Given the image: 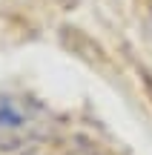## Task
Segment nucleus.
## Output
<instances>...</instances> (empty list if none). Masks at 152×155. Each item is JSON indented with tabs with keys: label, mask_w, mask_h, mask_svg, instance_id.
Wrapping results in <instances>:
<instances>
[{
	"label": "nucleus",
	"mask_w": 152,
	"mask_h": 155,
	"mask_svg": "<svg viewBox=\"0 0 152 155\" xmlns=\"http://www.w3.org/2000/svg\"><path fill=\"white\" fill-rule=\"evenodd\" d=\"M66 155H101V152H98L92 144H86V141H75V144H69Z\"/></svg>",
	"instance_id": "f03ea898"
},
{
	"label": "nucleus",
	"mask_w": 152,
	"mask_h": 155,
	"mask_svg": "<svg viewBox=\"0 0 152 155\" xmlns=\"http://www.w3.org/2000/svg\"><path fill=\"white\" fill-rule=\"evenodd\" d=\"M49 135V112L37 101L0 95V152H20Z\"/></svg>",
	"instance_id": "f257e3e1"
}]
</instances>
